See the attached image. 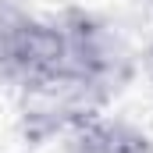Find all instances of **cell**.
Instances as JSON below:
<instances>
[{
	"mask_svg": "<svg viewBox=\"0 0 153 153\" xmlns=\"http://www.w3.org/2000/svg\"><path fill=\"white\" fill-rule=\"evenodd\" d=\"M71 143H75V153H153L150 139L139 128L100 114L82 121L71 132Z\"/></svg>",
	"mask_w": 153,
	"mask_h": 153,
	"instance_id": "cell-1",
	"label": "cell"
},
{
	"mask_svg": "<svg viewBox=\"0 0 153 153\" xmlns=\"http://www.w3.org/2000/svg\"><path fill=\"white\" fill-rule=\"evenodd\" d=\"M146 68H150V75H153V43H150V50H146Z\"/></svg>",
	"mask_w": 153,
	"mask_h": 153,
	"instance_id": "cell-2",
	"label": "cell"
}]
</instances>
